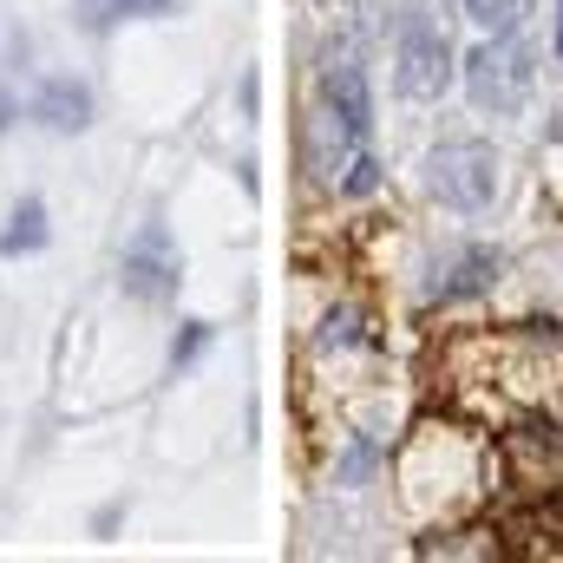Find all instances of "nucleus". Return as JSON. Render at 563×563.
<instances>
[{
  "instance_id": "nucleus-18",
  "label": "nucleus",
  "mask_w": 563,
  "mask_h": 563,
  "mask_svg": "<svg viewBox=\"0 0 563 563\" xmlns=\"http://www.w3.org/2000/svg\"><path fill=\"white\" fill-rule=\"evenodd\" d=\"M558 59H563V0H558Z\"/></svg>"
},
{
  "instance_id": "nucleus-7",
  "label": "nucleus",
  "mask_w": 563,
  "mask_h": 563,
  "mask_svg": "<svg viewBox=\"0 0 563 563\" xmlns=\"http://www.w3.org/2000/svg\"><path fill=\"white\" fill-rule=\"evenodd\" d=\"M33 119H40L46 132H59V139L86 132V125H92V86L73 79V73H53V79L33 92Z\"/></svg>"
},
{
  "instance_id": "nucleus-12",
  "label": "nucleus",
  "mask_w": 563,
  "mask_h": 563,
  "mask_svg": "<svg viewBox=\"0 0 563 563\" xmlns=\"http://www.w3.org/2000/svg\"><path fill=\"white\" fill-rule=\"evenodd\" d=\"M347 341H361V314H328V328H321V347H347Z\"/></svg>"
},
{
  "instance_id": "nucleus-17",
  "label": "nucleus",
  "mask_w": 563,
  "mask_h": 563,
  "mask_svg": "<svg viewBox=\"0 0 563 563\" xmlns=\"http://www.w3.org/2000/svg\"><path fill=\"white\" fill-rule=\"evenodd\" d=\"M13 119H20V106H13V92L0 86V132H13Z\"/></svg>"
},
{
  "instance_id": "nucleus-14",
  "label": "nucleus",
  "mask_w": 563,
  "mask_h": 563,
  "mask_svg": "<svg viewBox=\"0 0 563 563\" xmlns=\"http://www.w3.org/2000/svg\"><path fill=\"white\" fill-rule=\"evenodd\" d=\"M79 7H86V13H79V20H86V26H92V33H106V26H112V20H119V0H79Z\"/></svg>"
},
{
  "instance_id": "nucleus-9",
  "label": "nucleus",
  "mask_w": 563,
  "mask_h": 563,
  "mask_svg": "<svg viewBox=\"0 0 563 563\" xmlns=\"http://www.w3.org/2000/svg\"><path fill=\"white\" fill-rule=\"evenodd\" d=\"M492 282H498V250H465V263L452 269V282H439V301L478 295V288H492Z\"/></svg>"
},
{
  "instance_id": "nucleus-5",
  "label": "nucleus",
  "mask_w": 563,
  "mask_h": 563,
  "mask_svg": "<svg viewBox=\"0 0 563 563\" xmlns=\"http://www.w3.org/2000/svg\"><path fill=\"white\" fill-rule=\"evenodd\" d=\"M177 250H170V230L164 223H144L139 236H132V250H125V288L139 295V301H170L177 295Z\"/></svg>"
},
{
  "instance_id": "nucleus-10",
  "label": "nucleus",
  "mask_w": 563,
  "mask_h": 563,
  "mask_svg": "<svg viewBox=\"0 0 563 563\" xmlns=\"http://www.w3.org/2000/svg\"><path fill=\"white\" fill-rule=\"evenodd\" d=\"M465 13H472L485 33H518L525 13H531V0H465Z\"/></svg>"
},
{
  "instance_id": "nucleus-16",
  "label": "nucleus",
  "mask_w": 563,
  "mask_h": 563,
  "mask_svg": "<svg viewBox=\"0 0 563 563\" xmlns=\"http://www.w3.org/2000/svg\"><path fill=\"white\" fill-rule=\"evenodd\" d=\"M7 59H13V66H26V59H33V40H26V33H13V40H7Z\"/></svg>"
},
{
  "instance_id": "nucleus-19",
  "label": "nucleus",
  "mask_w": 563,
  "mask_h": 563,
  "mask_svg": "<svg viewBox=\"0 0 563 563\" xmlns=\"http://www.w3.org/2000/svg\"><path fill=\"white\" fill-rule=\"evenodd\" d=\"M558 505H563V492H558Z\"/></svg>"
},
{
  "instance_id": "nucleus-1",
  "label": "nucleus",
  "mask_w": 563,
  "mask_h": 563,
  "mask_svg": "<svg viewBox=\"0 0 563 563\" xmlns=\"http://www.w3.org/2000/svg\"><path fill=\"white\" fill-rule=\"evenodd\" d=\"M531 79H538V59H531V46H525L518 33H492V46H478V53L465 59L472 106L492 112V119L518 112V106L531 99Z\"/></svg>"
},
{
  "instance_id": "nucleus-8",
  "label": "nucleus",
  "mask_w": 563,
  "mask_h": 563,
  "mask_svg": "<svg viewBox=\"0 0 563 563\" xmlns=\"http://www.w3.org/2000/svg\"><path fill=\"white\" fill-rule=\"evenodd\" d=\"M33 250H46V203L20 197L13 217H7V230H0V256H33Z\"/></svg>"
},
{
  "instance_id": "nucleus-11",
  "label": "nucleus",
  "mask_w": 563,
  "mask_h": 563,
  "mask_svg": "<svg viewBox=\"0 0 563 563\" xmlns=\"http://www.w3.org/2000/svg\"><path fill=\"white\" fill-rule=\"evenodd\" d=\"M203 341H210V328H203V321H184V334L170 341V367H190V361L203 354Z\"/></svg>"
},
{
  "instance_id": "nucleus-6",
  "label": "nucleus",
  "mask_w": 563,
  "mask_h": 563,
  "mask_svg": "<svg viewBox=\"0 0 563 563\" xmlns=\"http://www.w3.org/2000/svg\"><path fill=\"white\" fill-rule=\"evenodd\" d=\"M321 106L341 119V132L354 144L374 132V92H367V73L354 59H328L321 66Z\"/></svg>"
},
{
  "instance_id": "nucleus-15",
  "label": "nucleus",
  "mask_w": 563,
  "mask_h": 563,
  "mask_svg": "<svg viewBox=\"0 0 563 563\" xmlns=\"http://www.w3.org/2000/svg\"><path fill=\"white\" fill-rule=\"evenodd\" d=\"M125 13H144V20H157V13H177V0H119V20Z\"/></svg>"
},
{
  "instance_id": "nucleus-13",
  "label": "nucleus",
  "mask_w": 563,
  "mask_h": 563,
  "mask_svg": "<svg viewBox=\"0 0 563 563\" xmlns=\"http://www.w3.org/2000/svg\"><path fill=\"white\" fill-rule=\"evenodd\" d=\"M374 184H380V164H374V157H367V151H361V157H354V170H347V184H341V190H347V197H367V190H374Z\"/></svg>"
},
{
  "instance_id": "nucleus-4",
  "label": "nucleus",
  "mask_w": 563,
  "mask_h": 563,
  "mask_svg": "<svg viewBox=\"0 0 563 563\" xmlns=\"http://www.w3.org/2000/svg\"><path fill=\"white\" fill-rule=\"evenodd\" d=\"M505 465H511V485L525 498H558L563 492V432L558 426H525L505 439Z\"/></svg>"
},
{
  "instance_id": "nucleus-3",
  "label": "nucleus",
  "mask_w": 563,
  "mask_h": 563,
  "mask_svg": "<svg viewBox=\"0 0 563 563\" xmlns=\"http://www.w3.org/2000/svg\"><path fill=\"white\" fill-rule=\"evenodd\" d=\"M452 46H445V33L426 20V13H413L407 26H400V92L407 99H439L445 86H452Z\"/></svg>"
},
{
  "instance_id": "nucleus-2",
  "label": "nucleus",
  "mask_w": 563,
  "mask_h": 563,
  "mask_svg": "<svg viewBox=\"0 0 563 563\" xmlns=\"http://www.w3.org/2000/svg\"><path fill=\"white\" fill-rule=\"evenodd\" d=\"M426 184H432V197L445 210L472 217V210H485L498 197V157H492V144H439L426 157Z\"/></svg>"
}]
</instances>
